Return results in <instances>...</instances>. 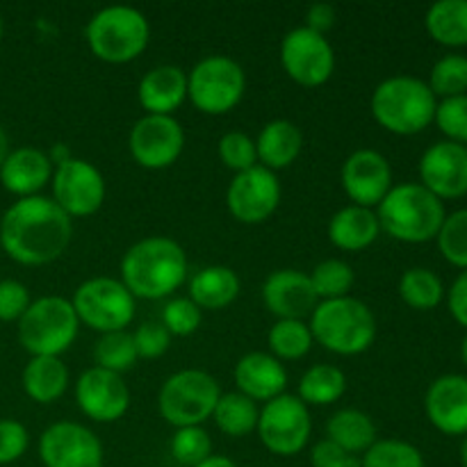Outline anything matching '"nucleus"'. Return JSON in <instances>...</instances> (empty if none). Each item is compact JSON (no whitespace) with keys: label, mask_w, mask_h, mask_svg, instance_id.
Masks as SVG:
<instances>
[{"label":"nucleus","mask_w":467,"mask_h":467,"mask_svg":"<svg viewBox=\"0 0 467 467\" xmlns=\"http://www.w3.org/2000/svg\"><path fill=\"white\" fill-rule=\"evenodd\" d=\"M327 438L349 456L365 454L379 441L372 418L356 409H342L333 413L327 424Z\"/></svg>","instance_id":"29"},{"label":"nucleus","mask_w":467,"mask_h":467,"mask_svg":"<svg viewBox=\"0 0 467 467\" xmlns=\"http://www.w3.org/2000/svg\"><path fill=\"white\" fill-rule=\"evenodd\" d=\"M342 187L360 208H377L392 190V169L386 155L372 149H360L342 164Z\"/></svg>","instance_id":"18"},{"label":"nucleus","mask_w":467,"mask_h":467,"mask_svg":"<svg viewBox=\"0 0 467 467\" xmlns=\"http://www.w3.org/2000/svg\"><path fill=\"white\" fill-rule=\"evenodd\" d=\"M187 278V255L171 237H146L126 251L121 283L135 299H164Z\"/></svg>","instance_id":"2"},{"label":"nucleus","mask_w":467,"mask_h":467,"mask_svg":"<svg viewBox=\"0 0 467 467\" xmlns=\"http://www.w3.org/2000/svg\"><path fill=\"white\" fill-rule=\"evenodd\" d=\"M87 44L91 53L108 64H128L140 57L150 39L144 14L128 5L103 7L87 23Z\"/></svg>","instance_id":"6"},{"label":"nucleus","mask_w":467,"mask_h":467,"mask_svg":"<svg viewBox=\"0 0 467 467\" xmlns=\"http://www.w3.org/2000/svg\"><path fill=\"white\" fill-rule=\"evenodd\" d=\"M269 349L278 360H299L313 347V333L304 319H278L269 328Z\"/></svg>","instance_id":"33"},{"label":"nucleus","mask_w":467,"mask_h":467,"mask_svg":"<svg viewBox=\"0 0 467 467\" xmlns=\"http://www.w3.org/2000/svg\"><path fill=\"white\" fill-rule=\"evenodd\" d=\"M171 456L185 467H196L213 456V441L203 427L176 429L171 438Z\"/></svg>","instance_id":"39"},{"label":"nucleus","mask_w":467,"mask_h":467,"mask_svg":"<svg viewBox=\"0 0 467 467\" xmlns=\"http://www.w3.org/2000/svg\"><path fill=\"white\" fill-rule=\"evenodd\" d=\"M429 420L447 436L467 433V377L447 374L429 386L424 400Z\"/></svg>","instance_id":"21"},{"label":"nucleus","mask_w":467,"mask_h":467,"mask_svg":"<svg viewBox=\"0 0 467 467\" xmlns=\"http://www.w3.org/2000/svg\"><path fill=\"white\" fill-rule=\"evenodd\" d=\"M450 310L456 322L467 328V269L454 281L450 290Z\"/></svg>","instance_id":"49"},{"label":"nucleus","mask_w":467,"mask_h":467,"mask_svg":"<svg viewBox=\"0 0 467 467\" xmlns=\"http://www.w3.org/2000/svg\"><path fill=\"white\" fill-rule=\"evenodd\" d=\"M442 295H445V287L431 269L413 267L404 272L400 281V296L406 306L415 310L436 308L442 301Z\"/></svg>","instance_id":"34"},{"label":"nucleus","mask_w":467,"mask_h":467,"mask_svg":"<svg viewBox=\"0 0 467 467\" xmlns=\"http://www.w3.org/2000/svg\"><path fill=\"white\" fill-rule=\"evenodd\" d=\"M30 445L27 429L16 420H0V465L21 459Z\"/></svg>","instance_id":"46"},{"label":"nucleus","mask_w":467,"mask_h":467,"mask_svg":"<svg viewBox=\"0 0 467 467\" xmlns=\"http://www.w3.org/2000/svg\"><path fill=\"white\" fill-rule=\"evenodd\" d=\"M281 203V182L269 169L255 167L235 173L226 192L228 213L242 223H263Z\"/></svg>","instance_id":"16"},{"label":"nucleus","mask_w":467,"mask_h":467,"mask_svg":"<svg viewBox=\"0 0 467 467\" xmlns=\"http://www.w3.org/2000/svg\"><path fill=\"white\" fill-rule=\"evenodd\" d=\"M308 327L313 340L337 356H358L377 340V317L354 296L319 301Z\"/></svg>","instance_id":"4"},{"label":"nucleus","mask_w":467,"mask_h":467,"mask_svg":"<svg viewBox=\"0 0 467 467\" xmlns=\"http://www.w3.org/2000/svg\"><path fill=\"white\" fill-rule=\"evenodd\" d=\"M281 64L296 85L319 87L336 71V53L327 36L301 26L283 36Z\"/></svg>","instance_id":"13"},{"label":"nucleus","mask_w":467,"mask_h":467,"mask_svg":"<svg viewBox=\"0 0 467 467\" xmlns=\"http://www.w3.org/2000/svg\"><path fill=\"white\" fill-rule=\"evenodd\" d=\"M381 226L377 213L360 205L337 210L328 222V240L342 251H363L377 242Z\"/></svg>","instance_id":"26"},{"label":"nucleus","mask_w":467,"mask_h":467,"mask_svg":"<svg viewBox=\"0 0 467 467\" xmlns=\"http://www.w3.org/2000/svg\"><path fill=\"white\" fill-rule=\"evenodd\" d=\"M461 461H463V467H467V438L463 441V447H461Z\"/></svg>","instance_id":"52"},{"label":"nucleus","mask_w":467,"mask_h":467,"mask_svg":"<svg viewBox=\"0 0 467 467\" xmlns=\"http://www.w3.org/2000/svg\"><path fill=\"white\" fill-rule=\"evenodd\" d=\"M436 240L447 263L467 269V210H456L445 217Z\"/></svg>","instance_id":"40"},{"label":"nucleus","mask_w":467,"mask_h":467,"mask_svg":"<svg viewBox=\"0 0 467 467\" xmlns=\"http://www.w3.org/2000/svg\"><path fill=\"white\" fill-rule=\"evenodd\" d=\"M39 459L46 467H103L99 436L85 424L55 422L41 433Z\"/></svg>","instance_id":"15"},{"label":"nucleus","mask_w":467,"mask_h":467,"mask_svg":"<svg viewBox=\"0 0 467 467\" xmlns=\"http://www.w3.org/2000/svg\"><path fill=\"white\" fill-rule=\"evenodd\" d=\"M260 442L276 456H296L306 450L313 431L310 410L296 395L267 401L258 418Z\"/></svg>","instance_id":"11"},{"label":"nucleus","mask_w":467,"mask_h":467,"mask_svg":"<svg viewBox=\"0 0 467 467\" xmlns=\"http://www.w3.org/2000/svg\"><path fill=\"white\" fill-rule=\"evenodd\" d=\"M360 467H427L422 451L406 441L386 438L377 441L363 454Z\"/></svg>","instance_id":"37"},{"label":"nucleus","mask_w":467,"mask_h":467,"mask_svg":"<svg viewBox=\"0 0 467 467\" xmlns=\"http://www.w3.org/2000/svg\"><path fill=\"white\" fill-rule=\"evenodd\" d=\"M461 356H463V363L467 365V336H465V340H463V347H461Z\"/></svg>","instance_id":"54"},{"label":"nucleus","mask_w":467,"mask_h":467,"mask_svg":"<svg viewBox=\"0 0 467 467\" xmlns=\"http://www.w3.org/2000/svg\"><path fill=\"white\" fill-rule=\"evenodd\" d=\"M201 308L190 299V296H178V299H171L162 308V327L167 328L169 336L187 337L192 333L199 331L201 327Z\"/></svg>","instance_id":"41"},{"label":"nucleus","mask_w":467,"mask_h":467,"mask_svg":"<svg viewBox=\"0 0 467 467\" xmlns=\"http://www.w3.org/2000/svg\"><path fill=\"white\" fill-rule=\"evenodd\" d=\"M137 96L146 114L171 117L187 99V73L173 64L150 68L140 80Z\"/></svg>","instance_id":"24"},{"label":"nucleus","mask_w":467,"mask_h":467,"mask_svg":"<svg viewBox=\"0 0 467 467\" xmlns=\"http://www.w3.org/2000/svg\"><path fill=\"white\" fill-rule=\"evenodd\" d=\"M196 467H237L235 463H233L228 456H219V454H213L210 459H205L203 463H199Z\"/></svg>","instance_id":"50"},{"label":"nucleus","mask_w":467,"mask_h":467,"mask_svg":"<svg viewBox=\"0 0 467 467\" xmlns=\"http://www.w3.org/2000/svg\"><path fill=\"white\" fill-rule=\"evenodd\" d=\"M445 205L420 182L392 187L377 205V219L383 233L406 244H424L441 233Z\"/></svg>","instance_id":"3"},{"label":"nucleus","mask_w":467,"mask_h":467,"mask_svg":"<svg viewBox=\"0 0 467 467\" xmlns=\"http://www.w3.org/2000/svg\"><path fill=\"white\" fill-rule=\"evenodd\" d=\"M420 185L438 199H459L467 194V146L438 141L420 160Z\"/></svg>","instance_id":"19"},{"label":"nucleus","mask_w":467,"mask_h":467,"mask_svg":"<svg viewBox=\"0 0 467 467\" xmlns=\"http://www.w3.org/2000/svg\"><path fill=\"white\" fill-rule=\"evenodd\" d=\"M55 164L50 162L48 153L32 146L9 150L7 160L0 167V182L9 194H16L18 199L36 196L50 182L55 171Z\"/></svg>","instance_id":"23"},{"label":"nucleus","mask_w":467,"mask_h":467,"mask_svg":"<svg viewBox=\"0 0 467 467\" xmlns=\"http://www.w3.org/2000/svg\"><path fill=\"white\" fill-rule=\"evenodd\" d=\"M372 117L395 135H418L436 119V96L429 85L413 76L383 80L372 94Z\"/></svg>","instance_id":"5"},{"label":"nucleus","mask_w":467,"mask_h":467,"mask_svg":"<svg viewBox=\"0 0 467 467\" xmlns=\"http://www.w3.org/2000/svg\"><path fill=\"white\" fill-rule=\"evenodd\" d=\"M80 319L64 296H41L18 319V342L30 356H59L78 337Z\"/></svg>","instance_id":"7"},{"label":"nucleus","mask_w":467,"mask_h":467,"mask_svg":"<svg viewBox=\"0 0 467 467\" xmlns=\"http://www.w3.org/2000/svg\"><path fill=\"white\" fill-rule=\"evenodd\" d=\"M433 121L450 137V141L467 144V94L442 99V103H438L436 108Z\"/></svg>","instance_id":"43"},{"label":"nucleus","mask_w":467,"mask_h":467,"mask_svg":"<svg viewBox=\"0 0 467 467\" xmlns=\"http://www.w3.org/2000/svg\"><path fill=\"white\" fill-rule=\"evenodd\" d=\"M427 32L442 46H467V0H438L429 7Z\"/></svg>","instance_id":"30"},{"label":"nucleus","mask_w":467,"mask_h":467,"mask_svg":"<svg viewBox=\"0 0 467 467\" xmlns=\"http://www.w3.org/2000/svg\"><path fill=\"white\" fill-rule=\"evenodd\" d=\"M96 368L108 369V372L123 374L137 363V349L135 340H132V333L128 331H114L100 336V340L96 342L94 349Z\"/></svg>","instance_id":"35"},{"label":"nucleus","mask_w":467,"mask_h":467,"mask_svg":"<svg viewBox=\"0 0 467 467\" xmlns=\"http://www.w3.org/2000/svg\"><path fill=\"white\" fill-rule=\"evenodd\" d=\"M313 290L319 301H331L349 296V290L354 287V269L345 263V260H324L313 274H308Z\"/></svg>","instance_id":"36"},{"label":"nucleus","mask_w":467,"mask_h":467,"mask_svg":"<svg viewBox=\"0 0 467 467\" xmlns=\"http://www.w3.org/2000/svg\"><path fill=\"white\" fill-rule=\"evenodd\" d=\"M53 201L68 217H91L105 201V178L91 162L80 158H68L55 164Z\"/></svg>","instance_id":"12"},{"label":"nucleus","mask_w":467,"mask_h":467,"mask_svg":"<svg viewBox=\"0 0 467 467\" xmlns=\"http://www.w3.org/2000/svg\"><path fill=\"white\" fill-rule=\"evenodd\" d=\"M9 137H7V132H5V128L0 126V167H3V162L5 160H7V155H9Z\"/></svg>","instance_id":"51"},{"label":"nucleus","mask_w":467,"mask_h":467,"mask_svg":"<svg viewBox=\"0 0 467 467\" xmlns=\"http://www.w3.org/2000/svg\"><path fill=\"white\" fill-rule=\"evenodd\" d=\"M222 388L203 369H182L171 374L160 388L158 409L171 427H201L214 413Z\"/></svg>","instance_id":"8"},{"label":"nucleus","mask_w":467,"mask_h":467,"mask_svg":"<svg viewBox=\"0 0 467 467\" xmlns=\"http://www.w3.org/2000/svg\"><path fill=\"white\" fill-rule=\"evenodd\" d=\"M304 149V132L299 126L287 119H274L260 130L255 140V153H258L260 167L269 171H281L287 169Z\"/></svg>","instance_id":"25"},{"label":"nucleus","mask_w":467,"mask_h":467,"mask_svg":"<svg viewBox=\"0 0 467 467\" xmlns=\"http://www.w3.org/2000/svg\"><path fill=\"white\" fill-rule=\"evenodd\" d=\"M345 467H360V461L356 459V456H351L349 461H347V465Z\"/></svg>","instance_id":"53"},{"label":"nucleus","mask_w":467,"mask_h":467,"mask_svg":"<svg viewBox=\"0 0 467 467\" xmlns=\"http://www.w3.org/2000/svg\"><path fill=\"white\" fill-rule=\"evenodd\" d=\"M30 304V292L23 283L14 278L0 281V322H18Z\"/></svg>","instance_id":"45"},{"label":"nucleus","mask_w":467,"mask_h":467,"mask_svg":"<svg viewBox=\"0 0 467 467\" xmlns=\"http://www.w3.org/2000/svg\"><path fill=\"white\" fill-rule=\"evenodd\" d=\"M71 235V217L48 196L18 199L0 219V246L26 267L55 263L68 249Z\"/></svg>","instance_id":"1"},{"label":"nucleus","mask_w":467,"mask_h":467,"mask_svg":"<svg viewBox=\"0 0 467 467\" xmlns=\"http://www.w3.org/2000/svg\"><path fill=\"white\" fill-rule=\"evenodd\" d=\"M219 158L231 171L242 173L246 169L258 164V153H255V140H251L246 132L231 130L219 140Z\"/></svg>","instance_id":"42"},{"label":"nucleus","mask_w":467,"mask_h":467,"mask_svg":"<svg viewBox=\"0 0 467 467\" xmlns=\"http://www.w3.org/2000/svg\"><path fill=\"white\" fill-rule=\"evenodd\" d=\"M263 301L278 319H306L319 304L310 276L299 269H276L269 274L263 283Z\"/></svg>","instance_id":"20"},{"label":"nucleus","mask_w":467,"mask_h":467,"mask_svg":"<svg viewBox=\"0 0 467 467\" xmlns=\"http://www.w3.org/2000/svg\"><path fill=\"white\" fill-rule=\"evenodd\" d=\"M246 89L244 68L226 55H210L187 73V99L203 114H228Z\"/></svg>","instance_id":"9"},{"label":"nucleus","mask_w":467,"mask_h":467,"mask_svg":"<svg viewBox=\"0 0 467 467\" xmlns=\"http://www.w3.org/2000/svg\"><path fill=\"white\" fill-rule=\"evenodd\" d=\"M213 418L222 433L231 438H244L258 429L260 409L254 400L244 397L242 392H226L219 397Z\"/></svg>","instance_id":"31"},{"label":"nucleus","mask_w":467,"mask_h":467,"mask_svg":"<svg viewBox=\"0 0 467 467\" xmlns=\"http://www.w3.org/2000/svg\"><path fill=\"white\" fill-rule=\"evenodd\" d=\"M68 369L55 356H32L23 369V390L36 404H53L67 392Z\"/></svg>","instance_id":"28"},{"label":"nucleus","mask_w":467,"mask_h":467,"mask_svg":"<svg viewBox=\"0 0 467 467\" xmlns=\"http://www.w3.org/2000/svg\"><path fill=\"white\" fill-rule=\"evenodd\" d=\"M128 146L140 167L158 171L171 167L181 158L185 149V130L173 117L146 114L132 126Z\"/></svg>","instance_id":"14"},{"label":"nucleus","mask_w":467,"mask_h":467,"mask_svg":"<svg viewBox=\"0 0 467 467\" xmlns=\"http://www.w3.org/2000/svg\"><path fill=\"white\" fill-rule=\"evenodd\" d=\"M336 9H333V5L328 3H315L310 5L308 12H306V26L308 30L317 32V35H327L328 30L333 27V23H336Z\"/></svg>","instance_id":"48"},{"label":"nucleus","mask_w":467,"mask_h":467,"mask_svg":"<svg viewBox=\"0 0 467 467\" xmlns=\"http://www.w3.org/2000/svg\"><path fill=\"white\" fill-rule=\"evenodd\" d=\"M71 304L80 324H87L100 336L126 331L135 319V296L121 281L109 276H96L82 283L73 292Z\"/></svg>","instance_id":"10"},{"label":"nucleus","mask_w":467,"mask_h":467,"mask_svg":"<svg viewBox=\"0 0 467 467\" xmlns=\"http://www.w3.org/2000/svg\"><path fill=\"white\" fill-rule=\"evenodd\" d=\"M3 35H5V26H3V18H0V41H3Z\"/></svg>","instance_id":"55"},{"label":"nucleus","mask_w":467,"mask_h":467,"mask_svg":"<svg viewBox=\"0 0 467 467\" xmlns=\"http://www.w3.org/2000/svg\"><path fill=\"white\" fill-rule=\"evenodd\" d=\"M240 276L231 267L213 265L203 267L192 276L190 299L201 310H223L240 296Z\"/></svg>","instance_id":"27"},{"label":"nucleus","mask_w":467,"mask_h":467,"mask_svg":"<svg viewBox=\"0 0 467 467\" xmlns=\"http://www.w3.org/2000/svg\"><path fill=\"white\" fill-rule=\"evenodd\" d=\"M132 340H135L137 356L149 360L160 358L171 347V336H169V331L160 322H144L132 333Z\"/></svg>","instance_id":"44"},{"label":"nucleus","mask_w":467,"mask_h":467,"mask_svg":"<svg viewBox=\"0 0 467 467\" xmlns=\"http://www.w3.org/2000/svg\"><path fill=\"white\" fill-rule=\"evenodd\" d=\"M349 459L351 456L347 454V451H342L340 447H337L336 442L328 441V438L319 441L317 445L313 447V451H310V463H313V467H345Z\"/></svg>","instance_id":"47"},{"label":"nucleus","mask_w":467,"mask_h":467,"mask_svg":"<svg viewBox=\"0 0 467 467\" xmlns=\"http://www.w3.org/2000/svg\"><path fill=\"white\" fill-rule=\"evenodd\" d=\"M76 401L82 413L94 422H117L128 413L130 390L121 374L91 368L80 374L76 383Z\"/></svg>","instance_id":"17"},{"label":"nucleus","mask_w":467,"mask_h":467,"mask_svg":"<svg viewBox=\"0 0 467 467\" xmlns=\"http://www.w3.org/2000/svg\"><path fill=\"white\" fill-rule=\"evenodd\" d=\"M237 392L254 401H272L285 395L287 369L278 358L265 351H251L237 360L233 369Z\"/></svg>","instance_id":"22"},{"label":"nucleus","mask_w":467,"mask_h":467,"mask_svg":"<svg viewBox=\"0 0 467 467\" xmlns=\"http://www.w3.org/2000/svg\"><path fill=\"white\" fill-rule=\"evenodd\" d=\"M347 390V377L336 365H313L299 381V400L306 406L336 404Z\"/></svg>","instance_id":"32"},{"label":"nucleus","mask_w":467,"mask_h":467,"mask_svg":"<svg viewBox=\"0 0 467 467\" xmlns=\"http://www.w3.org/2000/svg\"><path fill=\"white\" fill-rule=\"evenodd\" d=\"M429 89L433 96L454 99L467 91V57L465 55H445L438 59L429 76Z\"/></svg>","instance_id":"38"}]
</instances>
